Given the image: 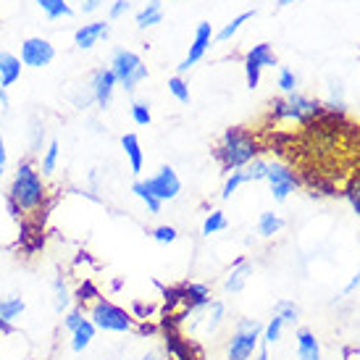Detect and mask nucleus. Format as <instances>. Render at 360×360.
<instances>
[{
  "label": "nucleus",
  "instance_id": "nucleus-1",
  "mask_svg": "<svg viewBox=\"0 0 360 360\" xmlns=\"http://www.w3.org/2000/svg\"><path fill=\"white\" fill-rule=\"evenodd\" d=\"M45 200H48V187L42 181L40 171L34 169L32 160H21L8 187V200H6L13 219H32L42 213Z\"/></svg>",
  "mask_w": 360,
  "mask_h": 360
},
{
  "label": "nucleus",
  "instance_id": "nucleus-2",
  "mask_svg": "<svg viewBox=\"0 0 360 360\" xmlns=\"http://www.w3.org/2000/svg\"><path fill=\"white\" fill-rule=\"evenodd\" d=\"M258 140L252 137L248 129L242 127H231L221 134V142L216 148V158H219L224 171H240L245 169L252 158H258Z\"/></svg>",
  "mask_w": 360,
  "mask_h": 360
},
{
  "label": "nucleus",
  "instance_id": "nucleus-3",
  "mask_svg": "<svg viewBox=\"0 0 360 360\" xmlns=\"http://www.w3.org/2000/svg\"><path fill=\"white\" fill-rule=\"evenodd\" d=\"M79 305L84 308L87 319L95 323V329L110 331V334H124V331L137 329V323H134V316H131V313H127L124 308L113 305L110 300H105V297H101V295H95V292H92L90 297H84Z\"/></svg>",
  "mask_w": 360,
  "mask_h": 360
},
{
  "label": "nucleus",
  "instance_id": "nucleus-4",
  "mask_svg": "<svg viewBox=\"0 0 360 360\" xmlns=\"http://www.w3.org/2000/svg\"><path fill=\"white\" fill-rule=\"evenodd\" d=\"M323 116V105L319 101H310L300 92H290L287 98L271 103V119L274 121H297V124H310L313 119Z\"/></svg>",
  "mask_w": 360,
  "mask_h": 360
},
{
  "label": "nucleus",
  "instance_id": "nucleus-5",
  "mask_svg": "<svg viewBox=\"0 0 360 360\" xmlns=\"http://www.w3.org/2000/svg\"><path fill=\"white\" fill-rule=\"evenodd\" d=\"M110 71L116 77V84L124 87V90L134 92L140 82L148 79V66L142 63V58L134 51H127V48H116L113 56H110Z\"/></svg>",
  "mask_w": 360,
  "mask_h": 360
},
{
  "label": "nucleus",
  "instance_id": "nucleus-6",
  "mask_svg": "<svg viewBox=\"0 0 360 360\" xmlns=\"http://www.w3.org/2000/svg\"><path fill=\"white\" fill-rule=\"evenodd\" d=\"M263 334V323L258 319H240L231 331V340L226 345V358L229 360H252L258 352V342Z\"/></svg>",
  "mask_w": 360,
  "mask_h": 360
},
{
  "label": "nucleus",
  "instance_id": "nucleus-7",
  "mask_svg": "<svg viewBox=\"0 0 360 360\" xmlns=\"http://www.w3.org/2000/svg\"><path fill=\"white\" fill-rule=\"evenodd\" d=\"M142 187L150 192L153 198H158L160 202H166V200H176V198H179L181 181H179V176H176V171L171 169V166H160L150 179L142 181Z\"/></svg>",
  "mask_w": 360,
  "mask_h": 360
},
{
  "label": "nucleus",
  "instance_id": "nucleus-8",
  "mask_svg": "<svg viewBox=\"0 0 360 360\" xmlns=\"http://www.w3.org/2000/svg\"><path fill=\"white\" fill-rule=\"evenodd\" d=\"M266 181L271 184V195H274V200L276 202H284L290 198L295 187L300 184L297 179V174L287 166V163H279V160H274L269 163V171H266Z\"/></svg>",
  "mask_w": 360,
  "mask_h": 360
},
{
  "label": "nucleus",
  "instance_id": "nucleus-9",
  "mask_svg": "<svg viewBox=\"0 0 360 360\" xmlns=\"http://www.w3.org/2000/svg\"><path fill=\"white\" fill-rule=\"evenodd\" d=\"M56 58V48L45 37H27L21 42V63L30 69H45Z\"/></svg>",
  "mask_w": 360,
  "mask_h": 360
},
{
  "label": "nucleus",
  "instance_id": "nucleus-10",
  "mask_svg": "<svg viewBox=\"0 0 360 360\" xmlns=\"http://www.w3.org/2000/svg\"><path fill=\"white\" fill-rule=\"evenodd\" d=\"M216 40V34H213V24L210 21H200L198 24V30H195V40H192V45H190V53L184 56V60H181L179 66V77L184 74V71H190L198 60H202V56L208 53V48H210V42Z\"/></svg>",
  "mask_w": 360,
  "mask_h": 360
},
{
  "label": "nucleus",
  "instance_id": "nucleus-11",
  "mask_svg": "<svg viewBox=\"0 0 360 360\" xmlns=\"http://www.w3.org/2000/svg\"><path fill=\"white\" fill-rule=\"evenodd\" d=\"M87 84H90V90H92L95 105L103 110L108 108L110 101H113V90L119 87V84H116V77H113V71L105 69V66H103V69H95L90 74V82H87Z\"/></svg>",
  "mask_w": 360,
  "mask_h": 360
},
{
  "label": "nucleus",
  "instance_id": "nucleus-12",
  "mask_svg": "<svg viewBox=\"0 0 360 360\" xmlns=\"http://www.w3.org/2000/svg\"><path fill=\"white\" fill-rule=\"evenodd\" d=\"M108 34H110L108 21H92V24H82L79 30L74 32V42H77V48H82V51H90L101 40H105Z\"/></svg>",
  "mask_w": 360,
  "mask_h": 360
},
{
  "label": "nucleus",
  "instance_id": "nucleus-13",
  "mask_svg": "<svg viewBox=\"0 0 360 360\" xmlns=\"http://www.w3.org/2000/svg\"><path fill=\"white\" fill-rule=\"evenodd\" d=\"M295 347H297V360H321V342L310 329L295 331Z\"/></svg>",
  "mask_w": 360,
  "mask_h": 360
},
{
  "label": "nucleus",
  "instance_id": "nucleus-14",
  "mask_svg": "<svg viewBox=\"0 0 360 360\" xmlns=\"http://www.w3.org/2000/svg\"><path fill=\"white\" fill-rule=\"evenodd\" d=\"M27 310V302L19 295H8L0 300V331H11L13 329V321L19 319L21 313Z\"/></svg>",
  "mask_w": 360,
  "mask_h": 360
},
{
  "label": "nucleus",
  "instance_id": "nucleus-15",
  "mask_svg": "<svg viewBox=\"0 0 360 360\" xmlns=\"http://www.w3.org/2000/svg\"><path fill=\"white\" fill-rule=\"evenodd\" d=\"M252 271H255V266H252L250 260H240V263L226 274V279H224V290L229 292V295L242 292L245 290V284H248V279L252 276Z\"/></svg>",
  "mask_w": 360,
  "mask_h": 360
},
{
  "label": "nucleus",
  "instance_id": "nucleus-16",
  "mask_svg": "<svg viewBox=\"0 0 360 360\" xmlns=\"http://www.w3.org/2000/svg\"><path fill=\"white\" fill-rule=\"evenodd\" d=\"M19 79H21V58H16L8 51H0V84H3V90L13 87Z\"/></svg>",
  "mask_w": 360,
  "mask_h": 360
},
{
  "label": "nucleus",
  "instance_id": "nucleus-17",
  "mask_svg": "<svg viewBox=\"0 0 360 360\" xmlns=\"http://www.w3.org/2000/svg\"><path fill=\"white\" fill-rule=\"evenodd\" d=\"M121 148H124L127 158H129L131 174H140V171H142V163H145L140 137H137V134H131V131H129V134H124V137H121Z\"/></svg>",
  "mask_w": 360,
  "mask_h": 360
},
{
  "label": "nucleus",
  "instance_id": "nucleus-18",
  "mask_svg": "<svg viewBox=\"0 0 360 360\" xmlns=\"http://www.w3.org/2000/svg\"><path fill=\"white\" fill-rule=\"evenodd\" d=\"M321 105H323V113H329V116H342V113L347 110L342 82H337V79L329 82V98H326V103H321Z\"/></svg>",
  "mask_w": 360,
  "mask_h": 360
},
{
  "label": "nucleus",
  "instance_id": "nucleus-19",
  "mask_svg": "<svg viewBox=\"0 0 360 360\" xmlns=\"http://www.w3.org/2000/svg\"><path fill=\"white\" fill-rule=\"evenodd\" d=\"M95 331H98V329H95V323H92L90 319L82 321L79 326L71 331V350H74V352L87 350V347L92 345V340H95Z\"/></svg>",
  "mask_w": 360,
  "mask_h": 360
},
{
  "label": "nucleus",
  "instance_id": "nucleus-20",
  "mask_svg": "<svg viewBox=\"0 0 360 360\" xmlns=\"http://www.w3.org/2000/svg\"><path fill=\"white\" fill-rule=\"evenodd\" d=\"M224 316H226V305L221 300H210L208 305L202 308V326H205V331L213 334V331L224 323Z\"/></svg>",
  "mask_w": 360,
  "mask_h": 360
},
{
  "label": "nucleus",
  "instance_id": "nucleus-21",
  "mask_svg": "<svg viewBox=\"0 0 360 360\" xmlns=\"http://www.w3.org/2000/svg\"><path fill=\"white\" fill-rule=\"evenodd\" d=\"M71 302H74V297H71V290H69V284H66V279H63V276H56V279H53V310H56V313H66V310L71 308Z\"/></svg>",
  "mask_w": 360,
  "mask_h": 360
},
{
  "label": "nucleus",
  "instance_id": "nucleus-22",
  "mask_svg": "<svg viewBox=\"0 0 360 360\" xmlns=\"http://www.w3.org/2000/svg\"><path fill=\"white\" fill-rule=\"evenodd\" d=\"M281 229H284V221H281V216H276L274 210H266V213H260L258 234L263 237V240H271V237H274V234H279Z\"/></svg>",
  "mask_w": 360,
  "mask_h": 360
},
{
  "label": "nucleus",
  "instance_id": "nucleus-23",
  "mask_svg": "<svg viewBox=\"0 0 360 360\" xmlns=\"http://www.w3.org/2000/svg\"><path fill=\"white\" fill-rule=\"evenodd\" d=\"M163 21V8H160V0H150L145 8L137 13V27L140 30H148V27H155Z\"/></svg>",
  "mask_w": 360,
  "mask_h": 360
},
{
  "label": "nucleus",
  "instance_id": "nucleus-24",
  "mask_svg": "<svg viewBox=\"0 0 360 360\" xmlns=\"http://www.w3.org/2000/svg\"><path fill=\"white\" fill-rule=\"evenodd\" d=\"M37 6H40L42 13H45V16H48L51 21L63 19V16L69 19L71 13H74V11H71V6L66 3V0H37Z\"/></svg>",
  "mask_w": 360,
  "mask_h": 360
},
{
  "label": "nucleus",
  "instance_id": "nucleus-25",
  "mask_svg": "<svg viewBox=\"0 0 360 360\" xmlns=\"http://www.w3.org/2000/svg\"><path fill=\"white\" fill-rule=\"evenodd\" d=\"M226 226H229L226 213H224V210H210L208 216H205V221H202V234H205V237H210V234H219V231H224Z\"/></svg>",
  "mask_w": 360,
  "mask_h": 360
},
{
  "label": "nucleus",
  "instance_id": "nucleus-26",
  "mask_svg": "<svg viewBox=\"0 0 360 360\" xmlns=\"http://www.w3.org/2000/svg\"><path fill=\"white\" fill-rule=\"evenodd\" d=\"M252 16H255V11H242L237 19H231L229 24H226V27H224V30H221L219 34H216V40H219V42H229L231 37H234V34L240 32L242 24H245V21H250Z\"/></svg>",
  "mask_w": 360,
  "mask_h": 360
},
{
  "label": "nucleus",
  "instance_id": "nucleus-27",
  "mask_svg": "<svg viewBox=\"0 0 360 360\" xmlns=\"http://www.w3.org/2000/svg\"><path fill=\"white\" fill-rule=\"evenodd\" d=\"M58 155H60L58 140H51V145L45 148V155H42V160H40L42 176H51L53 171H56V166H58Z\"/></svg>",
  "mask_w": 360,
  "mask_h": 360
},
{
  "label": "nucleus",
  "instance_id": "nucleus-28",
  "mask_svg": "<svg viewBox=\"0 0 360 360\" xmlns=\"http://www.w3.org/2000/svg\"><path fill=\"white\" fill-rule=\"evenodd\" d=\"M274 316H279L284 321V326H292V323H297V319H300V308L292 300H279L274 305Z\"/></svg>",
  "mask_w": 360,
  "mask_h": 360
},
{
  "label": "nucleus",
  "instance_id": "nucleus-29",
  "mask_svg": "<svg viewBox=\"0 0 360 360\" xmlns=\"http://www.w3.org/2000/svg\"><path fill=\"white\" fill-rule=\"evenodd\" d=\"M245 174V184H250V181H263L266 179V171H269V160L263 158H252L245 169H240Z\"/></svg>",
  "mask_w": 360,
  "mask_h": 360
},
{
  "label": "nucleus",
  "instance_id": "nucleus-30",
  "mask_svg": "<svg viewBox=\"0 0 360 360\" xmlns=\"http://www.w3.org/2000/svg\"><path fill=\"white\" fill-rule=\"evenodd\" d=\"M248 58L258 60L263 69H266V66H276V53H274V48H271L269 42H260L252 51H248Z\"/></svg>",
  "mask_w": 360,
  "mask_h": 360
},
{
  "label": "nucleus",
  "instance_id": "nucleus-31",
  "mask_svg": "<svg viewBox=\"0 0 360 360\" xmlns=\"http://www.w3.org/2000/svg\"><path fill=\"white\" fill-rule=\"evenodd\" d=\"M281 331H284V321H281L279 316H274V319L263 326V334H260V337H263L266 345H274V342L281 340Z\"/></svg>",
  "mask_w": 360,
  "mask_h": 360
},
{
  "label": "nucleus",
  "instance_id": "nucleus-32",
  "mask_svg": "<svg viewBox=\"0 0 360 360\" xmlns=\"http://www.w3.org/2000/svg\"><path fill=\"white\" fill-rule=\"evenodd\" d=\"M276 87H279L281 92H297V74L292 69H287V66H281L279 69V77H276Z\"/></svg>",
  "mask_w": 360,
  "mask_h": 360
},
{
  "label": "nucleus",
  "instance_id": "nucleus-33",
  "mask_svg": "<svg viewBox=\"0 0 360 360\" xmlns=\"http://www.w3.org/2000/svg\"><path fill=\"white\" fill-rule=\"evenodd\" d=\"M131 192H134V195H137V198H140V200L148 205V210H150V213H160L163 202H160L158 198H153L150 192L142 187V181H134V184H131Z\"/></svg>",
  "mask_w": 360,
  "mask_h": 360
},
{
  "label": "nucleus",
  "instance_id": "nucleus-34",
  "mask_svg": "<svg viewBox=\"0 0 360 360\" xmlns=\"http://www.w3.org/2000/svg\"><path fill=\"white\" fill-rule=\"evenodd\" d=\"M129 113H131V121H134L137 127H148V124L153 121V113H150V108H148V103L134 101L131 103Z\"/></svg>",
  "mask_w": 360,
  "mask_h": 360
},
{
  "label": "nucleus",
  "instance_id": "nucleus-35",
  "mask_svg": "<svg viewBox=\"0 0 360 360\" xmlns=\"http://www.w3.org/2000/svg\"><path fill=\"white\" fill-rule=\"evenodd\" d=\"M84 319H87L84 308H82V305H71V308L66 310V313H63V329H66V331H74Z\"/></svg>",
  "mask_w": 360,
  "mask_h": 360
},
{
  "label": "nucleus",
  "instance_id": "nucleus-36",
  "mask_svg": "<svg viewBox=\"0 0 360 360\" xmlns=\"http://www.w3.org/2000/svg\"><path fill=\"white\" fill-rule=\"evenodd\" d=\"M345 198H347V202L352 205V210L360 216V174H355V176L347 181V187H345Z\"/></svg>",
  "mask_w": 360,
  "mask_h": 360
},
{
  "label": "nucleus",
  "instance_id": "nucleus-37",
  "mask_svg": "<svg viewBox=\"0 0 360 360\" xmlns=\"http://www.w3.org/2000/svg\"><path fill=\"white\" fill-rule=\"evenodd\" d=\"M169 92L176 98L179 103H190V87H187V82L181 79L179 74L176 77H171L169 79Z\"/></svg>",
  "mask_w": 360,
  "mask_h": 360
},
{
  "label": "nucleus",
  "instance_id": "nucleus-38",
  "mask_svg": "<svg viewBox=\"0 0 360 360\" xmlns=\"http://www.w3.org/2000/svg\"><path fill=\"white\" fill-rule=\"evenodd\" d=\"M260 74H263V66H260L258 60H252L245 56V77H248V87L255 90L260 84Z\"/></svg>",
  "mask_w": 360,
  "mask_h": 360
},
{
  "label": "nucleus",
  "instance_id": "nucleus-39",
  "mask_svg": "<svg viewBox=\"0 0 360 360\" xmlns=\"http://www.w3.org/2000/svg\"><path fill=\"white\" fill-rule=\"evenodd\" d=\"M150 234H153V240L160 242V245H171V242L179 240V231L174 229V226H169V224H163V226H155Z\"/></svg>",
  "mask_w": 360,
  "mask_h": 360
},
{
  "label": "nucleus",
  "instance_id": "nucleus-40",
  "mask_svg": "<svg viewBox=\"0 0 360 360\" xmlns=\"http://www.w3.org/2000/svg\"><path fill=\"white\" fill-rule=\"evenodd\" d=\"M242 184H245V174H242V171H231L229 179H226V184H224V192H221V198H224V200H229L231 195L240 190Z\"/></svg>",
  "mask_w": 360,
  "mask_h": 360
},
{
  "label": "nucleus",
  "instance_id": "nucleus-41",
  "mask_svg": "<svg viewBox=\"0 0 360 360\" xmlns=\"http://www.w3.org/2000/svg\"><path fill=\"white\" fill-rule=\"evenodd\" d=\"M127 11H129V0H113V6H110V11H108V19L110 21L121 19Z\"/></svg>",
  "mask_w": 360,
  "mask_h": 360
},
{
  "label": "nucleus",
  "instance_id": "nucleus-42",
  "mask_svg": "<svg viewBox=\"0 0 360 360\" xmlns=\"http://www.w3.org/2000/svg\"><path fill=\"white\" fill-rule=\"evenodd\" d=\"M6 166H8V150H6V140L0 134V176L6 174Z\"/></svg>",
  "mask_w": 360,
  "mask_h": 360
},
{
  "label": "nucleus",
  "instance_id": "nucleus-43",
  "mask_svg": "<svg viewBox=\"0 0 360 360\" xmlns=\"http://www.w3.org/2000/svg\"><path fill=\"white\" fill-rule=\"evenodd\" d=\"M134 313H137V319H148V316H150V305L134 302Z\"/></svg>",
  "mask_w": 360,
  "mask_h": 360
},
{
  "label": "nucleus",
  "instance_id": "nucleus-44",
  "mask_svg": "<svg viewBox=\"0 0 360 360\" xmlns=\"http://www.w3.org/2000/svg\"><path fill=\"white\" fill-rule=\"evenodd\" d=\"M360 287V271L358 274H355V276H352L350 279V284H347V287H345V295H350V292H355Z\"/></svg>",
  "mask_w": 360,
  "mask_h": 360
},
{
  "label": "nucleus",
  "instance_id": "nucleus-45",
  "mask_svg": "<svg viewBox=\"0 0 360 360\" xmlns=\"http://www.w3.org/2000/svg\"><path fill=\"white\" fill-rule=\"evenodd\" d=\"M101 8V0H90V3H82V11L84 13H92V11Z\"/></svg>",
  "mask_w": 360,
  "mask_h": 360
},
{
  "label": "nucleus",
  "instance_id": "nucleus-46",
  "mask_svg": "<svg viewBox=\"0 0 360 360\" xmlns=\"http://www.w3.org/2000/svg\"><path fill=\"white\" fill-rule=\"evenodd\" d=\"M0 103H3V108H8V95L3 90V84H0Z\"/></svg>",
  "mask_w": 360,
  "mask_h": 360
},
{
  "label": "nucleus",
  "instance_id": "nucleus-47",
  "mask_svg": "<svg viewBox=\"0 0 360 360\" xmlns=\"http://www.w3.org/2000/svg\"><path fill=\"white\" fill-rule=\"evenodd\" d=\"M255 360H269V350H266V347H263V350H258V358Z\"/></svg>",
  "mask_w": 360,
  "mask_h": 360
},
{
  "label": "nucleus",
  "instance_id": "nucleus-48",
  "mask_svg": "<svg viewBox=\"0 0 360 360\" xmlns=\"http://www.w3.org/2000/svg\"><path fill=\"white\" fill-rule=\"evenodd\" d=\"M142 360H160V355H158V352H148V355H145Z\"/></svg>",
  "mask_w": 360,
  "mask_h": 360
},
{
  "label": "nucleus",
  "instance_id": "nucleus-49",
  "mask_svg": "<svg viewBox=\"0 0 360 360\" xmlns=\"http://www.w3.org/2000/svg\"><path fill=\"white\" fill-rule=\"evenodd\" d=\"M290 3H295V0H276V6H279V8H287Z\"/></svg>",
  "mask_w": 360,
  "mask_h": 360
},
{
  "label": "nucleus",
  "instance_id": "nucleus-50",
  "mask_svg": "<svg viewBox=\"0 0 360 360\" xmlns=\"http://www.w3.org/2000/svg\"><path fill=\"white\" fill-rule=\"evenodd\" d=\"M82 3H90V0H82Z\"/></svg>",
  "mask_w": 360,
  "mask_h": 360
}]
</instances>
